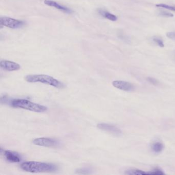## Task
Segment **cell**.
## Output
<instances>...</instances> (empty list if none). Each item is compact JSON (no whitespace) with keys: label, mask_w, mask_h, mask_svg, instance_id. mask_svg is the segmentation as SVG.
<instances>
[{"label":"cell","mask_w":175,"mask_h":175,"mask_svg":"<svg viewBox=\"0 0 175 175\" xmlns=\"http://www.w3.org/2000/svg\"><path fill=\"white\" fill-rule=\"evenodd\" d=\"M164 145L161 142H155L152 144L151 145V149H152V151L154 152L155 153H160L161 152H162V150H163Z\"/></svg>","instance_id":"7c38bea8"},{"label":"cell","mask_w":175,"mask_h":175,"mask_svg":"<svg viewBox=\"0 0 175 175\" xmlns=\"http://www.w3.org/2000/svg\"><path fill=\"white\" fill-rule=\"evenodd\" d=\"M148 172V175H165V174L161 170V169H159V168H156V169H155L153 171H149V172Z\"/></svg>","instance_id":"9a60e30c"},{"label":"cell","mask_w":175,"mask_h":175,"mask_svg":"<svg viewBox=\"0 0 175 175\" xmlns=\"http://www.w3.org/2000/svg\"><path fill=\"white\" fill-rule=\"evenodd\" d=\"M44 3L46 5L52 7H54L58 10H60L61 12H63L64 13L70 14L73 12V10L69 8L63 6L62 5L60 4L57 2L53 0H44Z\"/></svg>","instance_id":"9c48e42d"},{"label":"cell","mask_w":175,"mask_h":175,"mask_svg":"<svg viewBox=\"0 0 175 175\" xmlns=\"http://www.w3.org/2000/svg\"><path fill=\"white\" fill-rule=\"evenodd\" d=\"M125 174L129 175H148L147 172L139 170V169H130L125 173Z\"/></svg>","instance_id":"4fadbf2b"},{"label":"cell","mask_w":175,"mask_h":175,"mask_svg":"<svg viewBox=\"0 0 175 175\" xmlns=\"http://www.w3.org/2000/svg\"><path fill=\"white\" fill-rule=\"evenodd\" d=\"M148 81L149 82L152 83V84L157 85V84L158 81L156 79H154L153 78L149 77L148 78Z\"/></svg>","instance_id":"ffe728a7"},{"label":"cell","mask_w":175,"mask_h":175,"mask_svg":"<svg viewBox=\"0 0 175 175\" xmlns=\"http://www.w3.org/2000/svg\"><path fill=\"white\" fill-rule=\"evenodd\" d=\"M112 84L115 88L126 92H131L134 89V87L131 83L124 81H114Z\"/></svg>","instance_id":"ba28073f"},{"label":"cell","mask_w":175,"mask_h":175,"mask_svg":"<svg viewBox=\"0 0 175 175\" xmlns=\"http://www.w3.org/2000/svg\"><path fill=\"white\" fill-rule=\"evenodd\" d=\"M22 170L31 173H50L57 170V166L51 163L38 161H27L20 165Z\"/></svg>","instance_id":"6da1fadb"},{"label":"cell","mask_w":175,"mask_h":175,"mask_svg":"<svg viewBox=\"0 0 175 175\" xmlns=\"http://www.w3.org/2000/svg\"><path fill=\"white\" fill-rule=\"evenodd\" d=\"M25 80L29 83L39 82L49 85L59 89L63 88L65 86L64 83L47 74H29L25 76Z\"/></svg>","instance_id":"7a4b0ae2"},{"label":"cell","mask_w":175,"mask_h":175,"mask_svg":"<svg viewBox=\"0 0 175 175\" xmlns=\"http://www.w3.org/2000/svg\"><path fill=\"white\" fill-rule=\"evenodd\" d=\"M166 36L171 39L175 40V32H168L166 34Z\"/></svg>","instance_id":"d6986e66"},{"label":"cell","mask_w":175,"mask_h":175,"mask_svg":"<svg viewBox=\"0 0 175 175\" xmlns=\"http://www.w3.org/2000/svg\"><path fill=\"white\" fill-rule=\"evenodd\" d=\"M4 155L6 159L8 162L11 163H18L21 160L20 156L16 152H12L10 150L4 151Z\"/></svg>","instance_id":"30bf717a"},{"label":"cell","mask_w":175,"mask_h":175,"mask_svg":"<svg viewBox=\"0 0 175 175\" xmlns=\"http://www.w3.org/2000/svg\"><path fill=\"white\" fill-rule=\"evenodd\" d=\"M97 127L102 130L111 133L116 136H120L122 133L120 129L111 124L101 123L97 125Z\"/></svg>","instance_id":"8992f818"},{"label":"cell","mask_w":175,"mask_h":175,"mask_svg":"<svg viewBox=\"0 0 175 175\" xmlns=\"http://www.w3.org/2000/svg\"><path fill=\"white\" fill-rule=\"evenodd\" d=\"M32 143L38 146L46 148H55L59 145L60 143L58 140L50 138H38L32 141Z\"/></svg>","instance_id":"5b68a950"},{"label":"cell","mask_w":175,"mask_h":175,"mask_svg":"<svg viewBox=\"0 0 175 175\" xmlns=\"http://www.w3.org/2000/svg\"><path fill=\"white\" fill-rule=\"evenodd\" d=\"M154 42L156 43L158 45L161 47H164V44L163 41H162L161 39L158 38H154L153 39Z\"/></svg>","instance_id":"e0dca14e"},{"label":"cell","mask_w":175,"mask_h":175,"mask_svg":"<svg viewBox=\"0 0 175 175\" xmlns=\"http://www.w3.org/2000/svg\"><path fill=\"white\" fill-rule=\"evenodd\" d=\"M0 67L8 72L17 71L21 69V66L15 62L8 60H2L0 62Z\"/></svg>","instance_id":"52a82bcc"},{"label":"cell","mask_w":175,"mask_h":175,"mask_svg":"<svg viewBox=\"0 0 175 175\" xmlns=\"http://www.w3.org/2000/svg\"><path fill=\"white\" fill-rule=\"evenodd\" d=\"M156 6L158 7L163 8H165L168 10L175 12V6H170L169 5L165 4H159L156 5Z\"/></svg>","instance_id":"5bb4252c"},{"label":"cell","mask_w":175,"mask_h":175,"mask_svg":"<svg viewBox=\"0 0 175 175\" xmlns=\"http://www.w3.org/2000/svg\"><path fill=\"white\" fill-rule=\"evenodd\" d=\"M159 15L161 16L164 17H168V18H170V17H173L174 15L172 13H170L169 12H167L166 11H161L159 12Z\"/></svg>","instance_id":"ac0fdd59"},{"label":"cell","mask_w":175,"mask_h":175,"mask_svg":"<svg viewBox=\"0 0 175 175\" xmlns=\"http://www.w3.org/2000/svg\"><path fill=\"white\" fill-rule=\"evenodd\" d=\"M76 172L78 174H91V170L88 168H79L76 171Z\"/></svg>","instance_id":"2e32d148"},{"label":"cell","mask_w":175,"mask_h":175,"mask_svg":"<svg viewBox=\"0 0 175 175\" xmlns=\"http://www.w3.org/2000/svg\"><path fill=\"white\" fill-rule=\"evenodd\" d=\"M25 22L23 21L17 20L9 17H1L0 18V25L11 29H18L23 26Z\"/></svg>","instance_id":"277c9868"},{"label":"cell","mask_w":175,"mask_h":175,"mask_svg":"<svg viewBox=\"0 0 175 175\" xmlns=\"http://www.w3.org/2000/svg\"><path fill=\"white\" fill-rule=\"evenodd\" d=\"M10 104L15 108H22L24 110L31 111L35 112H45L47 110V107L44 105L24 99H16L10 101Z\"/></svg>","instance_id":"3957f363"},{"label":"cell","mask_w":175,"mask_h":175,"mask_svg":"<svg viewBox=\"0 0 175 175\" xmlns=\"http://www.w3.org/2000/svg\"><path fill=\"white\" fill-rule=\"evenodd\" d=\"M98 13L100 16L103 17L105 19H107L108 20L115 22L118 20L117 17L114 14L111 13L110 12L106 10H103V9H99L98 10Z\"/></svg>","instance_id":"8fae6325"}]
</instances>
